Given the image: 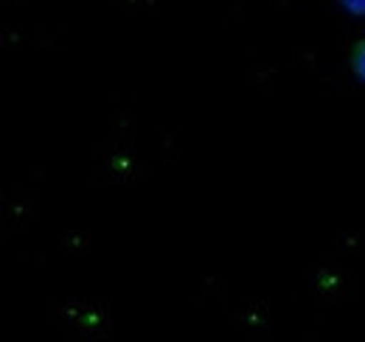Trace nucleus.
Returning <instances> with one entry per match:
<instances>
[{"label": "nucleus", "mask_w": 365, "mask_h": 342, "mask_svg": "<svg viewBox=\"0 0 365 342\" xmlns=\"http://www.w3.org/2000/svg\"><path fill=\"white\" fill-rule=\"evenodd\" d=\"M351 71L365 85V40H360V43L354 45V51H351Z\"/></svg>", "instance_id": "1"}, {"label": "nucleus", "mask_w": 365, "mask_h": 342, "mask_svg": "<svg viewBox=\"0 0 365 342\" xmlns=\"http://www.w3.org/2000/svg\"><path fill=\"white\" fill-rule=\"evenodd\" d=\"M340 6L354 17H365V0H340Z\"/></svg>", "instance_id": "2"}]
</instances>
